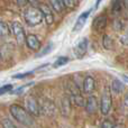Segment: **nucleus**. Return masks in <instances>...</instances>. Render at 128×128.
<instances>
[{"mask_svg":"<svg viewBox=\"0 0 128 128\" xmlns=\"http://www.w3.org/2000/svg\"><path fill=\"white\" fill-rule=\"evenodd\" d=\"M9 111H10V115L22 125L29 128H34V126H35V122H34L32 115L22 107L18 106V104H11Z\"/></svg>","mask_w":128,"mask_h":128,"instance_id":"1","label":"nucleus"},{"mask_svg":"<svg viewBox=\"0 0 128 128\" xmlns=\"http://www.w3.org/2000/svg\"><path fill=\"white\" fill-rule=\"evenodd\" d=\"M24 18L25 22L29 25V26H37L43 22V12L40 11V8H35V7H29L24 11Z\"/></svg>","mask_w":128,"mask_h":128,"instance_id":"2","label":"nucleus"},{"mask_svg":"<svg viewBox=\"0 0 128 128\" xmlns=\"http://www.w3.org/2000/svg\"><path fill=\"white\" fill-rule=\"evenodd\" d=\"M111 104H112L111 89L109 86H106L104 90V93L101 96V100H100V111H101L102 115H108L111 109Z\"/></svg>","mask_w":128,"mask_h":128,"instance_id":"3","label":"nucleus"},{"mask_svg":"<svg viewBox=\"0 0 128 128\" xmlns=\"http://www.w3.org/2000/svg\"><path fill=\"white\" fill-rule=\"evenodd\" d=\"M26 108H27V111L32 116L38 117L40 115V106L38 104L37 100L34 97H32V96L27 98V100H26Z\"/></svg>","mask_w":128,"mask_h":128,"instance_id":"4","label":"nucleus"},{"mask_svg":"<svg viewBox=\"0 0 128 128\" xmlns=\"http://www.w3.org/2000/svg\"><path fill=\"white\" fill-rule=\"evenodd\" d=\"M11 30H12L14 35H15L16 40H17V42L19 43V44H22L24 42H26L27 36H25L24 28H22V26L19 22H12V24H11Z\"/></svg>","mask_w":128,"mask_h":128,"instance_id":"5","label":"nucleus"},{"mask_svg":"<svg viewBox=\"0 0 128 128\" xmlns=\"http://www.w3.org/2000/svg\"><path fill=\"white\" fill-rule=\"evenodd\" d=\"M107 24H108V18L104 15H100L98 16L97 18H94V20L92 22V29L97 33H100V32H104V28L107 27Z\"/></svg>","mask_w":128,"mask_h":128,"instance_id":"6","label":"nucleus"},{"mask_svg":"<svg viewBox=\"0 0 128 128\" xmlns=\"http://www.w3.org/2000/svg\"><path fill=\"white\" fill-rule=\"evenodd\" d=\"M90 14H91V9H89V10L84 11V12H82L81 15L79 16V18L76 19V22H75V24H74V27H73V32H74V33H76V32L81 30V29L83 28L84 24L86 22V19H88Z\"/></svg>","mask_w":128,"mask_h":128,"instance_id":"7","label":"nucleus"},{"mask_svg":"<svg viewBox=\"0 0 128 128\" xmlns=\"http://www.w3.org/2000/svg\"><path fill=\"white\" fill-rule=\"evenodd\" d=\"M86 51H88V40L83 38V40L78 43V45L75 46L74 53L78 58H82L86 54Z\"/></svg>","mask_w":128,"mask_h":128,"instance_id":"8","label":"nucleus"},{"mask_svg":"<svg viewBox=\"0 0 128 128\" xmlns=\"http://www.w3.org/2000/svg\"><path fill=\"white\" fill-rule=\"evenodd\" d=\"M26 44L27 46H28L29 50H32V51H38V50L40 48V40L37 38V36L33 35V34H29V35H27L26 37Z\"/></svg>","mask_w":128,"mask_h":128,"instance_id":"9","label":"nucleus"},{"mask_svg":"<svg viewBox=\"0 0 128 128\" xmlns=\"http://www.w3.org/2000/svg\"><path fill=\"white\" fill-rule=\"evenodd\" d=\"M38 8L40 9V11L43 12V16H44V19L46 22L47 25H52L54 22V15H53V11L51 10L47 4H40Z\"/></svg>","mask_w":128,"mask_h":128,"instance_id":"10","label":"nucleus"},{"mask_svg":"<svg viewBox=\"0 0 128 128\" xmlns=\"http://www.w3.org/2000/svg\"><path fill=\"white\" fill-rule=\"evenodd\" d=\"M96 86V82L91 75H86L83 79V83H82V88H83L84 93H91L93 92Z\"/></svg>","mask_w":128,"mask_h":128,"instance_id":"11","label":"nucleus"},{"mask_svg":"<svg viewBox=\"0 0 128 128\" xmlns=\"http://www.w3.org/2000/svg\"><path fill=\"white\" fill-rule=\"evenodd\" d=\"M84 108H86V111L88 114L96 112V110H97V108H98V101H97V99H96V97L90 96V97L86 100V106H84Z\"/></svg>","mask_w":128,"mask_h":128,"instance_id":"12","label":"nucleus"},{"mask_svg":"<svg viewBox=\"0 0 128 128\" xmlns=\"http://www.w3.org/2000/svg\"><path fill=\"white\" fill-rule=\"evenodd\" d=\"M61 111L65 117H68L71 111V99L68 97H63L61 99Z\"/></svg>","mask_w":128,"mask_h":128,"instance_id":"13","label":"nucleus"},{"mask_svg":"<svg viewBox=\"0 0 128 128\" xmlns=\"http://www.w3.org/2000/svg\"><path fill=\"white\" fill-rule=\"evenodd\" d=\"M110 89L114 93H116V94H120V93H122L125 91V84L122 83L120 80L115 79L112 81V83H111Z\"/></svg>","mask_w":128,"mask_h":128,"instance_id":"14","label":"nucleus"},{"mask_svg":"<svg viewBox=\"0 0 128 128\" xmlns=\"http://www.w3.org/2000/svg\"><path fill=\"white\" fill-rule=\"evenodd\" d=\"M40 109H42L43 112L46 114V115H52V114H54V110H55V108H54V104L51 102L50 100H44V102H43Z\"/></svg>","mask_w":128,"mask_h":128,"instance_id":"15","label":"nucleus"},{"mask_svg":"<svg viewBox=\"0 0 128 128\" xmlns=\"http://www.w3.org/2000/svg\"><path fill=\"white\" fill-rule=\"evenodd\" d=\"M71 100H72L73 104H76V106H79V107H84L86 106V101H84L83 97H82L79 92H76V93H74V94L71 96Z\"/></svg>","mask_w":128,"mask_h":128,"instance_id":"16","label":"nucleus"},{"mask_svg":"<svg viewBox=\"0 0 128 128\" xmlns=\"http://www.w3.org/2000/svg\"><path fill=\"white\" fill-rule=\"evenodd\" d=\"M122 6H124L122 0H115L112 4V7H111V12H112V15H115V16L119 15L122 9Z\"/></svg>","mask_w":128,"mask_h":128,"instance_id":"17","label":"nucleus"},{"mask_svg":"<svg viewBox=\"0 0 128 128\" xmlns=\"http://www.w3.org/2000/svg\"><path fill=\"white\" fill-rule=\"evenodd\" d=\"M51 4H52V6H53V9L56 12H62L64 10L65 4H63L62 0H51Z\"/></svg>","mask_w":128,"mask_h":128,"instance_id":"18","label":"nucleus"},{"mask_svg":"<svg viewBox=\"0 0 128 128\" xmlns=\"http://www.w3.org/2000/svg\"><path fill=\"white\" fill-rule=\"evenodd\" d=\"M102 45H104V47L106 50H111L112 48V40L110 38V36L109 35H104V37H102Z\"/></svg>","mask_w":128,"mask_h":128,"instance_id":"19","label":"nucleus"},{"mask_svg":"<svg viewBox=\"0 0 128 128\" xmlns=\"http://www.w3.org/2000/svg\"><path fill=\"white\" fill-rule=\"evenodd\" d=\"M9 35H10V29H9L8 25L6 22H1V24H0V36L4 37V36H9Z\"/></svg>","mask_w":128,"mask_h":128,"instance_id":"20","label":"nucleus"},{"mask_svg":"<svg viewBox=\"0 0 128 128\" xmlns=\"http://www.w3.org/2000/svg\"><path fill=\"white\" fill-rule=\"evenodd\" d=\"M68 58H66V56H61V58H58V60L55 61V63L53 64L54 68H60V66H63L65 65V64L68 63Z\"/></svg>","mask_w":128,"mask_h":128,"instance_id":"21","label":"nucleus"},{"mask_svg":"<svg viewBox=\"0 0 128 128\" xmlns=\"http://www.w3.org/2000/svg\"><path fill=\"white\" fill-rule=\"evenodd\" d=\"M33 73H34L33 71H29V72H25V73H18V74L12 75V78H14V79H24V78H27V76H29V75H32Z\"/></svg>","mask_w":128,"mask_h":128,"instance_id":"22","label":"nucleus"},{"mask_svg":"<svg viewBox=\"0 0 128 128\" xmlns=\"http://www.w3.org/2000/svg\"><path fill=\"white\" fill-rule=\"evenodd\" d=\"M52 48H53V45H52V44H48V45H47V46L44 48V51L37 54V56H38V58H40V56L46 55V54H48L50 52H51V50H52Z\"/></svg>","mask_w":128,"mask_h":128,"instance_id":"23","label":"nucleus"},{"mask_svg":"<svg viewBox=\"0 0 128 128\" xmlns=\"http://www.w3.org/2000/svg\"><path fill=\"white\" fill-rule=\"evenodd\" d=\"M11 90H12V86H11V84H6V86H1L0 93H1V94H4V93H7V92H10Z\"/></svg>","mask_w":128,"mask_h":128,"instance_id":"24","label":"nucleus"},{"mask_svg":"<svg viewBox=\"0 0 128 128\" xmlns=\"http://www.w3.org/2000/svg\"><path fill=\"white\" fill-rule=\"evenodd\" d=\"M2 128H16V126L9 119H4L2 120Z\"/></svg>","mask_w":128,"mask_h":128,"instance_id":"25","label":"nucleus"},{"mask_svg":"<svg viewBox=\"0 0 128 128\" xmlns=\"http://www.w3.org/2000/svg\"><path fill=\"white\" fill-rule=\"evenodd\" d=\"M114 124L110 122V120H104V122H102V128H114Z\"/></svg>","mask_w":128,"mask_h":128,"instance_id":"26","label":"nucleus"},{"mask_svg":"<svg viewBox=\"0 0 128 128\" xmlns=\"http://www.w3.org/2000/svg\"><path fill=\"white\" fill-rule=\"evenodd\" d=\"M62 1L65 4V7H68V8H72L74 6V0H62Z\"/></svg>","mask_w":128,"mask_h":128,"instance_id":"27","label":"nucleus"},{"mask_svg":"<svg viewBox=\"0 0 128 128\" xmlns=\"http://www.w3.org/2000/svg\"><path fill=\"white\" fill-rule=\"evenodd\" d=\"M120 42H122V45H126V46H128V34H126V35L122 36V38H120Z\"/></svg>","mask_w":128,"mask_h":128,"instance_id":"28","label":"nucleus"},{"mask_svg":"<svg viewBox=\"0 0 128 128\" xmlns=\"http://www.w3.org/2000/svg\"><path fill=\"white\" fill-rule=\"evenodd\" d=\"M27 1H28V2H29V4H36V2H37V1H38V0H27Z\"/></svg>","mask_w":128,"mask_h":128,"instance_id":"29","label":"nucleus"},{"mask_svg":"<svg viewBox=\"0 0 128 128\" xmlns=\"http://www.w3.org/2000/svg\"><path fill=\"white\" fill-rule=\"evenodd\" d=\"M122 79H124V81L128 84V76H127V75H122Z\"/></svg>","mask_w":128,"mask_h":128,"instance_id":"30","label":"nucleus"},{"mask_svg":"<svg viewBox=\"0 0 128 128\" xmlns=\"http://www.w3.org/2000/svg\"><path fill=\"white\" fill-rule=\"evenodd\" d=\"M125 104L128 107V94L126 96V98H125Z\"/></svg>","mask_w":128,"mask_h":128,"instance_id":"31","label":"nucleus"},{"mask_svg":"<svg viewBox=\"0 0 128 128\" xmlns=\"http://www.w3.org/2000/svg\"><path fill=\"white\" fill-rule=\"evenodd\" d=\"M102 1V0H97V1H96V6H99V4H100V2H101Z\"/></svg>","mask_w":128,"mask_h":128,"instance_id":"32","label":"nucleus"},{"mask_svg":"<svg viewBox=\"0 0 128 128\" xmlns=\"http://www.w3.org/2000/svg\"><path fill=\"white\" fill-rule=\"evenodd\" d=\"M114 128H120L119 126H115V127H114Z\"/></svg>","mask_w":128,"mask_h":128,"instance_id":"33","label":"nucleus"},{"mask_svg":"<svg viewBox=\"0 0 128 128\" xmlns=\"http://www.w3.org/2000/svg\"><path fill=\"white\" fill-rule=\"evenodd\" d=\"M127 34H128V28H127Z\"/></svg>","mask_w":128,"mask_h":128,"instance_id":"34","label":"nucleus"}]
</instances>
